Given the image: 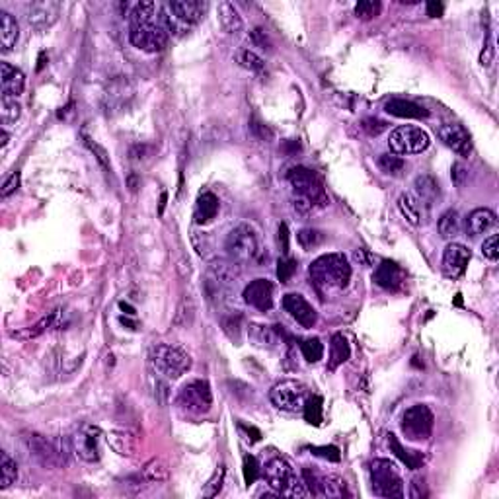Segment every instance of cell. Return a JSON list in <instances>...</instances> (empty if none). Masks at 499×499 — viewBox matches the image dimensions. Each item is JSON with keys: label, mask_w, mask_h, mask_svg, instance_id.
Returning <instances> with one entry per match:
<instances>
[{"label": "cell", "mask_w": 499, "mask_h": 499, "mask_svg": "<svg viewBox=\"0 0 499 499\" xmlns=\"http://www.w3.org/2000/svg\"><path fill=\"white\" fill-rule=\"evenodd\" d=\"M168 35L156 2H138L129 12V39L140 51L156 53L164 49Z\"/></svg>", "instance_id": "6da1fadb"}, {"label": "cell", "mask_w": 499, "mask_h": 499, "mask_svg": "<svg viewBox=\"0 0 499 499\" xmlns=\"http://www.w3.org/2000/svg\"><path fill=\"white\" fill-rule=\"evenodd\" d=\"M226 254L236 266H260L267 257L266 246L260 233L252 224L240 223L234 226L226 236Z\"/></svg>", "instance_id": "7a4b0ae2"}, {"label": "cell", "mask_w": 499, "mask_h": 499, "mask_svg": "<svg viewBox=\"0 0 499 499\" xmlns=\"http://www.w3.org/2000/svg\"><path fill=\"white\" fill-rule=\"evenodd\" d=\"M308 273L320 291H340L350 283L351 266L343 254H324L310 264Z\"/></svg>", "instance_id": "3957f363"}, {"label": "cell", "mask_w": 499, "mask_h": 499, "mask_svg": "<svg viewBox=\"0 0 499 499\" xmlns=\"http://www.w3.org/2000/svg\"><path fill=\"white\" fill-rule=\"evenodd\" d=\"M162 20L172 35H183L201 21L207 12V2L201 0H170L160 4Z\"/></svg>", "instance_id": "277c9868"}, {"label": "cell", "mask_w": 499, "mask_h": 499, "mask_svg": "<svg viewBox=\"0 0 499 499\" xmlns=\"http://www.w3.org/2000/svg\"><path fill=\"white\" fill-rule=\"evenodd\" d=\"M26 451L32 455L42 466L45 468H61L69 464V453H73L71 443L64 445L63 441H55L49 437L28 431L21 437Z\"/></svg>", "instance_id": "5b68a950"}, {"label": "cell", "mask_w": 499, "mask_h": 499, "mask_svg": "<svg viewBox=\"0 0 499 499\" xmlns=\"http://www.w3.org/2000/svg\"><path fill=\"white\" fill-rule=\"evenodd\" d=\"M152 365L162 376L176 381L192 369V355L180 345L160 343L152 350Z\"/></svg>", "instance_id": "8992f818"}, {"label": "cell", "mask_w": 499, "mask_h": 499, "mask_svg": "<svg viewBox=\"0 0 499 499\" xmlns=\"http://www.w3.org/2000/svg\"><path fill=\"white\" fill-rule=\"evenodd\" d=\"M372 489L381 498H403V482L400 470L386 458H376L371 462Z\"/></svg>", "instance_id": "52a82bcc"}, {"label": "cell", "mask_w": 499, "mask_h": 499, "mask_svg": "<svg viewBox=\"0 0 499 499\" xmlns=\"http://www.w3.org/2000/svg\"><path fill=\"white\" fill-rule=\"evenodd\" d=\"M238 277H240V271L234 262L215 260L207 269V281H205V289H207L209 297L221 300L226 295H230L238 283Z\"/></svg>", "instance_id": "ba28073f"}, {"label": "cell", "mask_w": 499, "mask_h": 499, "mask_svg": "<svg viewBox=\"0 0 499 499\" xmlns=\"http://www.w3.org/2000/svg\"><path fill=\"white\" fill-rule=\"evenodd\" d=\"M178 406L188 414H207L212 406V392L209 383L203 379H195V381L183 384L178 392Z\"/></svg>", "instance_id": "9c48e42d"}, {"label": "cell", "mask_w": 499, "mask_h": 499, "mask_svg": "<svg viewBox=\"0 0 499 499\" xmlns=\"http://www.w3.org/2000/svg\"><path fill=\"white\" fill-rule=\"evenodd\" d=\"M287 180L291 183V188L297 193L298 199H305L310 205H316V203L326 205L328 203V197H326L324 188H322V181L312 170H308L305 166H297V168L289 172Z\"/></svg>", "instance_id": "30bf717a"}, {"label": "cell", "mask_w": 499, "mask_h": 499, "mask_svg": "<svg viewBox=\"0 0 499 499\" xmlns=\"http://www.w3.org/2000/svg\"><path fill=\"white\" fill-rule=\"evenodd\" d=\"M102 439L104 433L96 425L84 424L76 429L71 437V448L76 457L84 462H98L102 458Z\"/></svg>", "instance_id": "8fae6325"}, {"label": "cell", "mask_w": 499, "mask_h": 499, "mask_svg": "<svg viewBox=\"0 0 499 499\" xmlns=\"http://www.w3.org/2000/svg\"><path fill=\"white\" fill-rule=\"evenodd\" d=\"M435 417L425 403H415L402 415V431L410 441H425L433 433Z\"/></svg>", "instance_id": "7c38bea8"}, {"label": "cell", "mask_w": 499, "mask_h": 499, "mask_svg": "<svg viewBox=\"0 0 499 499\" xmlns=\"http://www.w3.org/2000/svg\"><path fill=\"white\" fill-rule=\"evenodd\" d=\"M429 135L425 133L421 127H415V125H402V127H396L390 133L388 138V147L396 154H419L429 147Z\"/></svg>", "instance_id": "4fadbf2b"}, {"label": "cell", "mask_w": 499, "mask_h": 499, "mask_svg": "<svg viewBox=\"0 0 499 499\" xmlns=\"http://www.w3.org/2000/svg\"><path fill=\"white\" fill-rule=\"evenodd\" d=\"M305 386L297 381H281L271 388V403L283 412H297L305 406Z\"/></svg>", "instance_id": "5bb4252c"}, {"label": "cell", "mask_w": 499, "mask_h": 499, "mask_svg": "<svg viewBox=\"0 0 499 499\" xmlns=\"http://www.w3.org/2000/svg\"><path fill=\"white\" fill-rule=\"evenodd\" d=\"M264 476H266V482L269 484V488L277 491L279 496H287L291 486L295 484V480L298 478L295 474L293 466L289 464L285 458L275 457L271 458L269 462L266 464V470H264Z\"/></svg>", "instance_id": "9a60e30c"}, {"label": "cell", "mask_w": 499, "mask_h": 499, "mask_svg": "<svg viewBox=\"0 0 499 499\" xmlns=\"http://www.w3.org/2000/svg\"><path fill=\"white\" fill-rule=\"evenodd\" d=\"M61 12V4L55 0H37L26 6V20L37 32H45L53 26Z\"/></svg>", "instance_id": "2e32d148"}, {"label": "cell", "mask_w": 499, "mask_h": 499, "mask_svg": "<svg viewBox=\"0 0 499 499\" xmlns=\"http://www.w3.org/2000/svg\"><path fill=\"white\" fill-rule=\"evenodd\" d=\"M437 135L448 149L460 156H468L472 152V138L468 135L466 129L458 123H443L437 131Z\"/></svg>", "instance_id": "e0dca14e"}, {"label": "cell", "mask_w": 499, "mask_h": 499, "mask_svg": "<svg viewBox=\"0 0 499 499\" xmlns=\"http://www.w3.org/2000/svg\"><path fill=\"white\" fill-rule=\"evenodd\" d=\"M133 98V86L129 82L127 78L123 76H117L114 78L109 84L106 86V92H104V104H106V109L109 111H121L129 106Z\"/></svg>", "instance_id": "ac0fdd59"}, {"label": "cell", "mask_w": 499, "mask_h": 499, "mask_svg": "<svg viewBox=\"0 0 499 499\" xmlns=\"http://www.w3.org/2000/svg\"><path fill=\"white\" fill-rule=\"evenodd\" d=\"M468 262H470V250L466 246L453 242L446 246L445 254H443V273L448 279H458L464 275Z\"/></svg>", "instance_id": "d6986e66"}, {"label": "cell", "mask_w": 499, "mask_h": 499, "mask_svg": "<svg viewBox=\"0 0 499 499\" xmlns=\"http://www.w3.org/2000/svg\"><path fill=\"white\" fill-rule=\"evenodd\" d=\"M283 308L297 320L302 328H312L316 324V310L302 295H297V293L285 295L283 297Z\"/></svg>", "instance_id": "ffe728a7"}, {"label": "cell", "mask_w": 499, "mask_h": 499, "mask_svg": "<svg viewBox=\"0 0 499 499\" xmlns=\"http://www.w3.org/2000/svg\"><path fill=\"white\" fill-rule=\"evenodd\" d=\"M244 300L250 307L266 312L273 307V285L269 279H254L244 289Z\"/></svg>", "instance_id": "44dd1931"}, {"label": "cell", "mask_w": 499, "mask_h": 499, "mask_svg": "<svg viewBox=\"0 0 499 499\" xmlns=\"http://www.w3.org/2000/svg\"><path fill=\"white\" fill-rule=\"evenodd\" d=\"M0 86H2V96L18 98L24 94L26 76L20 69L12 66L10 63H0Z\"/></svg>", "instance_id": "7402d4cb"}, {"label": "cell", "mask_w": 499, "mask_h": 499, "mask_svg": "<svg viewBox=\"0 0 499 499\" xmlns=\"http://www.w3.org/2000/svg\"><path fill=\"white\" fill-rule=\"evenodd\" d=\"M248 336L254 341L257 347H266V350H275L281 343L285 332L281 326H264V324H250Z\"/></svg>", "instance_id": "603a6c76"}, {"label": "cell", "mask_w": 499, "mask_h": 499, "mask_svg": "<svg viewBox=\"0 0 499 499\" xmlns=\"http://www.w3.org/2000/svg\"><path fill=\"white\" fill-rule=\"evenodd\" d=\"M425 207L427 205L415 193L408 192L398 197V209L406 217V221L410 224H414V226H419L425 221V217H427V209Z\"/></svg>", "instance_id": "cb8c5ba5"}, {"label": "cell", "mask_w": 499, "mask_h": 499, "mask_svg": "<svg viewBox=\"0 0 499 499\" xmlns=\"http://www.w3.org/2000/svg\"><path fill=\"white\" fill-rule=\"evenodd\" d=\"M374 283L379 285V287L386 289V291H396V289H400L403 285V275L402 267L398 266V264H394V262H383L381 266L376 267V271H374Z\"/></svg>", "instance_id": "d4e9b609"}, {"label": "cell", "mask_w": 499, "mask_h": 499, "mask_svg": "<svg viewBox=\"0 0 499 499\" xmlns=\"http://www.w3.org/2000/svg\"><path fill=\"white\" fill-rule=\"evenodd\" d=\"M314 496H318V498L340 499L347 498L350 491H347V486H345V482H343L340 476H336V474H318Z\"/></svg>", "instance_id": "484cf974"}, {"label": "cell", "mask_w": 499, "mask_h": 499, "mask_svg": "<svg viewBox=\"0 0 499 499\" xmlns=\"http://www.w3.org/2000/svg\"><path fill=\"white\" fill-rule=\"evenodd\" d=\"M384 109H386V114H390L394 117H402V119H427L429 117L427 109L417 106L415 102L402 100V98H394L390 102H386Z\"/></svg>", "instance_id": "4316f807"}, {"label": "cell", "mask_w": 499, "mask_h": 499, "mask_svg": "<svg viewBox=\"0 0 499 499\" xmlns=\"http://www.w3.org/2000/svg\"><path fill=\"white\" fill-rule=\"evenodd\" d=\"M498 223V217L496 212L491 209H474V211L468 215L466 219V230L470 233V236H478V234H484L491 230L493 226Z\"/></svg>", "instance_id": "83f0119b"}, {"label": "cell", "mask_w": 499, "mask_h": 499, "mask_svg": "<svg viewBox=\"0 0 499 499\" xmlns=\"http://www.w3.org/2000/svg\"><path fill=\"white\" fill-rule=\"evenodd\" d=\"M20 37V28L16 18L6 10H0V49L8 53Z\"/></svg>", "instance_id": "f1b7e54d"}, {"label": "cell", "mask_w": 499, "mask_h": 499, "mask_svg": "<svg viewBox=\"0 0 499 499\" xmlns=\"http://www.w3.org/2000/svg\"><path fill=\"white\" fill-rule=\"evenodd\" d=\"M217 18L226 33L242 32V16L233 2H221L217 8Z\"/></svg>", "instance_id": "f546056e"}, {"label": "cell", "mask_w": 499, "mask_h": 499, "mask_svg": "<svg viewBox=\"0 0 499 499\" xmlns=\"http://www.w3.org/2000/svg\"><path fill=\"white\" fill-rule=\"evenodd\" d=\"M217 212H219V197L211 192L201 193L199 199H197V205H195V215H193L195 223H211L212 219L217 217Z\"/></svg>", "instance_id": "4dcf8cb0"}, {"label": "cell", "mask_w": 499, "mask_h": 499, "mask_svg": "<svg viewBox=\"0 0 499 499\" xmlns=\"http://www.w3.org/2000/svg\"><path fill=\"white\" fill-rule=\"evenodd\" d=\"M106 441L109 448L116 451L117 455H121V457H133L135 455L137 443H135V437L131 435L129 431H109L106 435Z\"/></svg>", "instance_id": "1f68e13d"}, {"label": "cell", "mask_w": 499, "mask_h": 499, "mask_svg": "<svg viewBox=\"0 0 499 499\" xmlns=\"http://www.w3.org/2000/svg\"><path fill=\"white\" fill-rule=\"evenodd\" d=\"M351 355V347L347 340H345V336L343 334H334L332 336V341H329V371H334V369H338L340 365L350 359Z\"/></svg>", "instance_id": "d6a6232c"}, {"label": "cell", "mask_w": 499, "mask_h": 499, "mask_svg": "<svg viewBox=\"0 0 499 499\" xmlns=\"http://www.w3.org/2000/svg\"><path fill=\"white\" fill-rule=\"evenodd\" d=\"M414 188H415V195L425 203V205H429L431 201H435L437 195H439V183L433 176H429V174H421V176H417L414 181Z\"/></svg>", "instance_id": "836d02e7"}, {"label": "cell", "mask_w": 499, "mask_h": 499, "mask_svg": "<svg viewBox=\"0 0 499 499\" xmlns=\"http://www.w3.org/2000/svg\"><path fill=\"white\" fill-rule=\"evenodd\" d=\"M388 446H390V451H392L396 457L402 460L403 464L408 468H412V470H417V468L424 464V457L419 455V453H415V451H408V448H403L400 445V441L396 439V435H388Z\"/></svg>", "instance_id": "e575fe53"}, {"label": "cell", "mask_w": 499, "mask_h": 499, "mask_svg": "<svg viewBox=\"0 0 499 499\" xmlns=\"http://www.w3.org/2000/svg\"><path fill=\"white\" fill-rule=\"evenodd\" d=\"M437 228H439V234L443 236V238H455L460 234L462 230V219H460V215H458L455 209H448V211L439 219V224H437Z\"/></svg>", "instance_id": "d590c367"}, {"label": "cell", "mask_w": 499, "mask_h": 499, "mask_svg": "<svg viewBox=\"0 0 499 499\" xmlns=\"http://www.w3.org/2000/svg\"><path fill=\"white\" fill-rule=\"evenodd\" d=\"M16 480H18V466H16V462L8 457V453H2V455H0V489L10 488Z\"/></svg>", "instance_id": "8d00e7d4"}, {"label": "cell", "mask_w": 499, "mask_h": 499, "mask_svg": "<svg viewBox=\"0 0 499 499\" xmlns=\"http://www.w3.org/2000/svg\"><path fill=\"white\" fill-rule=\"evenodd\" d=\"M21 116V106L16 102V98L2 96L0 100V121L2 125H12L16 123Z\"/></svg>", "instance_id": "74e56055"}, {"label": "cell", "mask_w": 499, "mask_h": 499, "mask_svg": "<svg viewBox=\"0 0 499 499\" xmlns=\"http://www.w3.org/2000/svg\"><path fill=\"white\" fill-rule=\"evenodd\" d=\"M55 318H57V312H51L49 316H45L42 318L35 326L32 328H28L26 332H12V338H20V340H30V338H37V336H42L43 332L47 328H51L55 324Z\"/></svg>", "instance_id": "f35d334b"}, {"label": "cell", "mask_w": 499, "mask_h": 499, "mask_svg": "<svg viewBox=\"0 0 499 499\" xmlns=\"http://www.w3.org/2000/svg\"><path fill=\"white\" fill-rule=\"evenodd\" d=\"M238 63L242 64L244 69H248L250 73H255V75H262V73L266 71L264 59H262L260 55H255L254 51H250V49H242V51L238 53Z\"/></svg>", "instance_id": "ab89813d"}, {"label": "cell", "mask_w": 499, "mask_h": 499, "mask_svg": "<svg viewBox=\"0 0 499 499\" xmlns=\"http://www.w3.org/2000/svg\"><path fill=\"white\" fill-rule=\"evenodd\" d=\"M300 351H302V357L308 363H318L324 357V345L318 338H310L300 343Z\"/></svg>", "instance_id": "60d3db41"}, {"label": "cell", "mask_w": 499, "mask_h": 499, "mask_svg": "<svg viewBox=\"0 0 499 499\" xmlns=\"http://www.w3.org/2000/svg\"><path fill=\"white\" fill-rule=\"evenodd\" d=\"M302 410H305V419H307L308 424H322V398H320V396L308 398L305 406H302Z\"/></svg>", "instance_id": "b9f144b4"}, {"label": "cell", "mask_w": 499, "mask_h": 499, "mask_svg": "<svg viewBox=\"0 0 499 499\" xmlns=\"http://www.w3.org/2000/svg\"><path fill=\"white\" fill-rule=\"evenodd\" d=\"M224 474H226L224 466H219L215 470L212 478L209 480V482L205 484V488H203V498H217V496H219V491L223 489Z\"/></svg>", "instance_id": "7bdbcfd3"}, {"label": "cell", "mask_w": 499, "mask_h": 499, "mask_svg": "<svg viewBox=\"0 0 499 499\" xmlns=\"http://www.w3.org/2000/svg\"><path fill=\"white\" fill-rule=\"evenodd\" d=\"M145 478L149 480V482H164V480L168 478V468L166 464L162 462V460H150L149 464L145 466Z\"/></svg>", "instance_id": "ee69618b"}, {"label": "cell", "mask_w": 499, "mask_h": 499, "mask_svg": "<svg viewBox=\"0 0 499 499\" xmlns=\"http://www.w3.org/2000/svg\"><path fill=\"white\" fill-rule=\"evenodd\" d=\"M379 168L384 174H390V176H398L403 170V160L400 156H394V154H383L379 158Z\"/></svg>", "instance_id": "f6af8a7d"}, {"label": "cell", "mask_w": 499, "mask_h": 499, "mask_svg": "<svg viewBox=\"0 0 499 499\" xmlns=\"http://www.w3.org/2000/svg\"><path fill=\"white\" fill-rule=\"evenodd\" d=\"M381 2L379 0H361L357 6H355V14H357V18H361V20H371L374 16H379L381 14Z\"/></svg>", "instance_id": "bcb514c9"}, {"label": "cell", "mask_w": 499, "mask_h": 499, "mask_svg": "<svg viewBox=\"0 0 499 499\" xmlns=\"http://www.w3.org/2000/svg\"><path fill=\"white\" fill-rule=\"evenodd\" d=\"M297 238H298V244L302 246L305 250L316 248V246L322 244V240H324L322 233L314 230V228H305V230H300Z\"/></svg>", "instance_id": "7dc6e473"}, {"label": "cell", "mask_w": 499, "mask_h": 499, "mask_svg": "<svg viewBox=\"0 0 499 499\" xmlns=\"http://www.w3.org/2000/svg\"><path fill=\"white\" fill-rule=\"evenodd\" d=\"M84 143H86V147L94 152V156H96L98 162L102 164V168L107 172H111V164H109V156H107L106 149H104V147H100L96 140H94V138H90L88 135H84Z\"/></svg>", "instance_id": "c3c4849f"}, {"label": "cell", "mask_w": 499, "mask_h": 499, "mask_svg": "<svg viewBox=\"0 0 499 499\" xmlns=\"http://www.w3.org/2000/svg\"><path fill=\"white\" fill-rule=\"evenodd\" d=\"M295 271H297V262H295V260H291V257L279 260V264H277V277H279L281 283H289L291 277L295 275Z\"/></svg>", "instance_id": "681fc988"}, {"label": "cell", "mask_w": 499, "mask_h": 499, "mask_svg": "<svg viewBox=\"0 0 499 499\" xmlns=\"http://www.w3.org/2000/svg\"><path fill=\"white\" fill-rule=\"evenodd\" d=\"M242 470H244V482L248 486L254 484L255 480L260 478V464H257V460H255V457H252V455H246L244 457Z\"/></svg>", "instance_id": "f907efd6"}, {"label": "cell", "mask_w": 499, "mask_h": 499, "mask_svg": "<svg viewBox=\"0 0 499 499\" xmlns=\"http://www.w3.org/2000/svg\"><path fill=\"white\" fill-rule=\"evenodd\" d=\"M482 254L488 257L489 262H498L499 257V234H491L482 244Z\"/></svg>", "instance_id": "816d5d0a"}, {"label": "cell", "mask_w": 499, "mask_h": 499, "mask_svg": "<svg viewBox=\"0 0 499 499\" xmlns=\"http://www.w3.org/2000/svg\"><path fill=\"white\" fill-rule=\"evenodd\" d=\"M312 453L316 457L326 458V460H332V462H338L340 460V448L338 446H312Z\"/></svg>", "instance_id": "f5cc1de1"}, {"label": "cell", "mask_w": 499, "mask_h": 499, "mask_svg": "<svg viewBox=\"0 0 499 499\" xmlns=\"http://www.w3.org/2000/svg\"><path fill=\"white\" fill-rule=\"evenodd\" d=\"M20 188V172H14L8 180L4 181V185H2V190H0V195L6 199V197H10L12 193L16 192Z\"/></svg>", "instance_id": "db71d44e"}, {"label": "cell", "mask_w": 499, "mask_h": 499, "mask_svg": "<svg viewBox=\"0 0 499 499\" xmlns=\"http://www.w3.org/2000/svg\"><path fill=\"white\" fill-rule=\"evenodd\" d=\"M223 326H224V332L228 334V338H230V334H233V329H234V340H236V343H238V341H240V316H230V318H224Z\"/></svg>", "instance_id": "11a10c76"}, {"label": "cell", "mask_w": 499, "mask_h": 499, "mask_svg": "<svg viewBox=\"0 0 499 499\" xmlns=\"http://www.w3.org/2000/svg\"><path fill=\"white\" fill-rule=\"evenodd\" d=\"M493 53H496V49H493V42H491V37L488 35L486 45H484V49H482V53H480V64H482V66H489L491 61H493Z\"/></svg>", "instance_id": "9f6ffc18"}, {"label": "cell", "mask_w": 499, "mask_h": 499, "mask_svg": "<svg viewBox=\"0 0 499 499\" xmlns=\"http://www.w3.org/2000/svg\"><path fill=\"white\" fill-rule=\"evenodd\" d=\"M363 129H365L369 135H379V133H383L384 129H386V123L379 121V119H365V121H363Z\"/></svg>", "instance_id": "6f0895ef"}, {"label": "cell", "mask_w": 499, "mask_h": 499, "mask_svg": "<svg viewBox=\"0 0 499 499\" xmlns=\"http://www.w3.org/2000/svg\"><path fill=\"white\" fill-rule=\"evenodd\" d=\"M427 496V488H425L424 480L415 478L412 484H410V498L414 499H419V498H425Z\"/></svg>", "instance_id": "680465c9"}, {"label": "cell", "mask_w": 499, "mask_h": 499, "mask_svg": "<svg viewBox=\"0 0 499 499\" xmlns=\"http://www.w3.org/2000/svg\"><path fill=\"white\" fill-rule=\"evenodd\" d=\"M150 147H147V145H135V147H131V150H129V156H131V160L133 162H140V160H145L147 158V152H150Z\"/></svg>", "instance_id": "91938a15"}, {"label": "cell", "mask_w": 499, "mask_h": 499, "mask_svg": "<svg viewBox=\"0 0 499 499\" xmlns=\"http://www.w3.org/2000/svg\"><path fill=\"white\" fill-rule=\"evenodd\" d=\"M279 244H281V252L289 254V228L287 224H279Z\"/></svg>", "instance_id": "94428289"}, {"label": "cell", "mask_w": 499, "mask_h": 499, "mask_svg": "<svg viewBox=\"0 0 499 499\" xmlns=\"http://www.w3.org/2000/svg\"><path fill=\"white\" fill-rule=\"evenodd\" d=\"M252 37H254V42L257 43V45H262V49H271V43L267 42L266 32H262V30H254V32H252Z\"/></svg>", "instance_id": "6125c7cd"}, {"label": "cell", "mask_w": 499, "mask_h": 499, "mask_svg": "<svg viewBox=\"0 0 499 499\" xmlns=\"http://www.w3.org/2000/svg\"><path fill=\"white\" fill-rule=\"evenodd\" d=\"M443 4L441 2H427V16H431V18H439V16H443Z\"/></svg>", "instance_id": "be15d7a7"}, {"label": "cell", "mask_w": 499, "mask_h": 499, "mask_svg": "<svg viewBox=\"0 0 499 499\" xmlns=\"http://www.w3.org/2000/svg\"><path fill=\"white\" fill-rule=\"evenodd\" d=\"M464 176H466L464 168H462L460 164H455V166H453V178H455V183H457V185L462 183V178H464Z\"/></svg>", "instance_id": "e7e4bbea"}, {"label": "cell", "mask_w": 499, "mask_h": 499, "mask_svg": "<svg viewBox=\"0 0 499 499\" xmlns=\"http://www.w3.org/2000/svg\"><path fill=\"white\" fill-rule=\"evenodd\" d=\"M252 129H254L255 133H257V135H260L262 138L271 137V131H269V129H267L266 125H262V123H254V121H252Z\"/></svg>", "instance_id": "03108f58"}, {"label": "cell", "mask_w": 499, "mask_h": 499, "mask_svg": "<svg viewBox=\"0 0 499 499\" xmlns=\"http://www.w3.org/2000/svg\"><path fill=\"white\" fill-rule=\"evenodd\" d=\"M8 138L10 137H8V133H6V131H2V133H0V147H2V149H6V145H8Z\"/></svg>", "instance_id": "003e7915"}]
</instances>
